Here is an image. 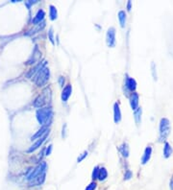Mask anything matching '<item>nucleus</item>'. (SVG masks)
Listing matches in <instances>:
<instances>
[{"instance_id": "obj_1", "label": "nucleus", "mask_w": 173, "mask_h": 190, "mask_svg": "<svg viewBox=\"0 0 173 190\" xmlns=\"http://www.w3.org/2000/svg\"><path fill=\"white\" fill-rule=\"evenodd\" d=\"M50 98H51L50 89H49L48 87H46V89H43V91L34 100V102H33V106L38 109L44 108V106L49 102Z\"/></svg>"}, {"instance_id": "obj_2", "label": "nucleus", "mask_w": 173, "mask_h": 190, "mask_svg": "<svg viewBox=\"0 0 173 190\" xmlns=\"http://www.w3.org/2000/svg\"><path fill=\"white\" fill-rule=\"evenodd\" d=\"M52 109L48 107H44V108L38 109L37 112H36V117H37L38 122L40 125H45L47 121L52 117Z\"/></svg>"}, {"instance_id": "obj_3", "label": "nucleus", "mask_w": 173, "mask_h": 190, "mask_svg": "<svg viewBox=\"0 0 173 190\" xmlns=\"http://www.w3.org/2000/svg\"><path fill=\"white\" fill-rule=\"evenodd\" d=\"M160 136H159V140L160 141H166L167 136H169L170 132H171V127H170V122L167 118H162L160 121Z\"/></svg>"}, {"instance_id": "obj_4", "label": "nucleus", "mask_w": 173, "mask_h": 190, "mask_svg": "<svg viewBox=\"0 0 173 190\" xmlns=\"http://www.w3.org/2000/svg\"><path fill=\"white\" fill-rule=\"evenodd\" d=\"M49 77H50V71H49V68L44 66L42 70L38 72L37 75H36L35 78V84L37 85L38 87H43L46 83L48 82Z\"/></svg>"}, {"instance_id": "obj_5", "label": "nucleus", "mask_w": 173, "mask_h": 190, "mask_svg": "<svg viewBox=\"0 0 173 190\" xmlns=\"http://www.w3.org/2000/svg\"><path fill=\"white\" fill-rule=\"evenodd\" d=\"M46 171H47V168L43 169L42 172L38 174L37 177H35L33 180L29 181V186H38V185H42V184L44 183L45 181V177H46Z\"/></svg>"}, {"instance_id": "obj_6", "label": "nucleus", "mask_w": 173, "mask_h": 190, "mask_svg": "<svg viewBox=\"0 0 173 190\" xmlns=\"http://www.w3.org/2000/svg\"><path fill=\"white\" fill-rule=\"evenodd\" d=\"M115 29L114 27L108 29L106 34V42L109 47H114L115 46Z\"/></svg>"}, {"instance_id": "obj_7", "label": "nucleus", "mask_w": 173, "mask_h": 190, "mask_svg": "<svg viewBox=\"0 0 173 190\" xmlns=\"http://www.w3.org/2000/svg\"><path fill=\"white\" fill-rule=\"evenodd\" d=\"M45 64H46V60H43V62H38L37 65H35L34 67L31 68V69L28 71V73L26 74V77L30 79V78H32L33 76L37 75V74L40 72V71L42 70L43 67L45 66Z\"/></svg>"}, {"instance_id": "obj_8", "label": "nucleus", "mask_w": 173, "mask_h": 190, "mask_svg": "<svg viewBox=\"0 0 173 190\" xmlns=\"http://www.w3.org/2000/svg\"><path fill=\"white\" fill-rule=\"evenodd\" d=\"M48 134H49V132L48 133H46L44 136H42V137H40V138H38L37 139V141H36L34 144H33L31 147L29 148L28 150H27V153H33L34 151H36L38 149V148H40V146H42V144H43V142L45 141L46 140V138H47V136H48Z\"/></svg>"}, {"instance_id": "obj_9", "label": "nucleus", "mask_w": 173, "mask_h": 190, "mask_svg": "<svg viewBox=\"0 0 173 190\" xmlns=\"http://www.w3.org/2000/svg\"><path fill=\"white\" fill-rule=\"evenodd\" d=\"M71 93H72V86H71V85H67V86L63 89V91H62V95H61L62 101L67 102V100L71 96Z\"/></svg>"}, {"instance_id": "obj_10", "label": "nucleus", "mask_w": 173, "mask_h": 190, "mask_svg": "<svg viewBox=\"0 0 173 190\" xmlns=\"http://www.w3.org/2000/svg\"><path fill=\"white\" fill-rule=\"evenodd\" d=\"M125 87H127L128 90H130L132 92H135V90L137 89V82L136 80L129 77L128 75H126V79H125Z\"/></svg>"}, {"instance_id": "obj_11", "label": "nucleus", "mask_w": 173, "mask_h": 190, "mask_svg": "<svg viewBox=\"0 0 173 190\" xmlns=\"http://www.w3.org/2000/svg\"><path fill=\"white\" fill-rule=\"evenodd\" d=\"M40 51L38 50V46L36 45L35 46V49H34V51H33V54H32V57L30 58V59L27 60V64H33V63H35L36 62H38V60H40Z\"/></svg>"}, {"instance_id": "obj_12", "label": "nucleus", "mask_w": 173, "mask_h": 190, "mask_svg": "<svg viewBox=\"0 0 173 190\" xmlns=\"http://www.w3.org/2000/svg\"><path fill=\"white\" fill-rule=\"evenodd\" d=\"M44 16H45V13H44V11L42 10V9H40V10H38V13H36L35 17L33 18L32 23L34 24V25H38V24L42 23V21H43V18H44Z\"/></svg>"}, {"instance_id": "obj_13", "label": "nucleus", "mask_w": 173, "mask_h": 190, "mask_svg": "<svg viewBox=\"0 0 173 190\" xmlns=\"http://www.w3.org/2000/svg\"><path fill=\"white\" fill-rule=\"evenodd\" d=\"M121 111H120L119 108V104L118 103H114V123H119L121 121Z\"/></svg>"}, {"instance_id": "obj_14", "label": "nucleus", "mask_w": 173, "mask_h": 190, "mask_svg": "<svg viewBox=\"0 0 173 190\" xmlns=\"http://www.w3.org/2000/svg\"><path fill=\"white\" fill-rule=\"evenodd\" d=\"M151 155H152V148H151V146H147V147L145 148L144 152H143V155H142L141 163L142 164H146L147 162L150 160Z\"/></svg>"}, {"instance_id": "obj_15", "label": "nucleus", "mask_w": 173, "mask_h": 190, "mask_svg": "<svg viewBox=\"0 0 173 190\" xmlns=\"http://www.w3.org/2000/svg\"><path fill=\"white\" fill-rule=\"evenodd\" d=\"M130 105L133 111H136L139 108V94L137 92H133L130 96Z\"/></svg>"}, {"instance_id": "obj_16", "label": "nucleus", "mask_w": 173, "mask_h": 190, "mask_svg": "<svg viewBox=\"0 0 173 190\" xmlns=\"http://www.w3.org/2000/svg\"><path fill=\"white\" fill-rule=\"evenodd\" d=\"M49 132V128L47 126H42V128L40 129V130L38 131V133H36L34 136L31 137V140H35V139H38L40 138V137H42V136H44L46 133H48Z\"/></svg>"}, {"instance_id": "obj_17", "label": "nucleus", "mask_w": 173, "mask_h": 190, "mask_svg": "<svg viewBox=\"0 0 173 190\" xmlns=\"http://www.w3.org/2000/svg\"><path fill=\"white\" fill-rule=\"evenodd\" d=\"M45 27V22L44 21H42V23L38 24V25H35L34 28H32L31 30H29L28 32L26 33V36H31V35H34L35 33H38V32H40V30H42L43 28Z\"/></svg>"}, {"instance_id": "obj_18", "label": "nucleus", "mask_w": 173, "mask_h": 190, "mask_svg": "<svg viewBox=\"0 0 173 190\" xmlns=\"http://www.w3.org/2000/svg\"><path fill=\"white\" fill-rule=\"evenodd\" d=\"M172 147L171 145L169 144L168 142H164V150H163V154H164V156L166 158H168L170 156L172 155Z\"/></svg>"}, {"instance_id": "obj_19", "label": "nucleus", "mask_w": 173, "mask_h": 190, "mask_svg": "<svg viewBox=\"0 0 173 190\" xmlns=\"http://www.w3.org/2000/svg\"><path fill=\"white\" fill-rule=\"evenodd\" d=\"M118 151H119V153L122 155V156H124L125 158L129 156V147H128L127 143H122V144L119 146Z\"/></svg>"}, {"instance_id": "obj_20", "label": "nucleus", "mask_w": 173, "mask_h": 190, "mask_svg": "<svg viewBox=\"0 0 173 190\" xmlns=\"http://www.w3.org/2000/svg\"><path fill=\"white\" fill-rule=\"evenodd\" d=\"M117 16H118V21H119L120 26H121L122 28H124L125 25H126V13H125V11H119Z\"/></svg>"}, {"instance_id": "obj_21", "label": "nucleus", "mask_w": 173, "mask_h": 190, "mask_svg": "<svg viewBox=\"0 0 173 190\" xmlns=\"http://www.w3.org/2000/svg\"><path fill=\"white\" fill-rule=\"evenodd\" d=\"M107 178H108V171H107V169L105 167H100L97 180L100 181H104Z\"/></svg>"}, {"instance_id": "obj_22", "label": "nucleus", "mask_w": 173, "mask_h": 190, "mask_svg": "<svg viewBox=\"0 0 173 190\" xmlns=\"http://www.w3.org/2000/svg\"><path fill=\"white\" fill-rule=\"evenodd\" d=\"M141 113H142L141 108H138L134 111V118H135V121H136L137 125H139L141 122Z\"/></svg>"}, {"instance_id": "obj_23", "label": "nucleus", "mask_w": 173, "mask_h": 190, "mask_svg": "<svg viewBox=\"0 0 173 190\" xmlns=\"http://www.w3.org/2000/svg\"><path fill=\"white\" fill-rule=\"evenodd\" d=\"M49 17H50L51 20H56L58 17V11L56 7L53 6V5L49 6Z\"/></svg>"}, {"instance_id": "obj_24", "label": "nucleus", "mask_w": 173, "mask_h": 190, "mask_svg": "<svg viewBox=\"0 0 173 190\" xmlns=\"http://www.w3.org/2000/svg\"><path fill=\"white\" fill-rule=\"evenodd\" d=\"M99 169H100V167H99V166H95L94 168H93L92 173V179L93 180V181H94L95 180H97V179H98V174H99Z\"/></svg>"}, {"instance_id": "obj_25", "label": "nucleus", "mask_w": 173, "mask_h": 190, "mask_svg": "<svg viewBox=\"0 0 173 190\" xmlns=\"http://www.w3.org/2000/svg\"><path fill=\"white\" fill-rule=\"evenodd\" d=\"M48 38L49 40L51 41L52 44H55V41H54V32H53V28H50L48 31Z\"/></svg>"}, {"instance_id": "obj_26", "label": "nucleus", "mask_w": 173, "mask_h": 190, "mask_svg": "<svg viewBox=\"0 0 173 190\" xmlns=\"http://www.w3.org/2000/svg\"><path fill=\"white\" fill-rule=\"evenodd\" d=\"M88 155H89V153H88V151H85V152L83 153V154H81L80 156H78V158H77V162H81V161H83L85 158H87L88 156Z\"/></svg>"}, {"instance_id": "obj_27", "label": "nucleus", "mask_w": 173, "mask_h": 190, "mask_svg": "<svg viewBox=\"0 0 173 190\" xmlns=\"http://www.w3.org/2000/svg\"><path fill=\"white\" fill-rule=\"evenodd\" d=\"M96 187H97V183H96L95 181H92L89 185H87L86 189L85 190H95Z\"/></svg>"}, {"instance_id": "obj_28", "label": "nucleus", "mask_w": 173, "mask_h": 190, "mask_svg": "<svg viewBox=\"0 0 173 190\" xmlns=\"http://www.w3.org/2000/svg\"><path fill=\"white\" fill-rule=\"evenodd\" d=\"M132 177H133V173H132L130 170H127V171L125 172V174H124V180L128 181V180H130Z\"/></svg>"}, {"instance_id": "obj_29", "label": "nucleus", "mask_w": 173, "mask_h": 190, "mask_svg": "<svg viewBox=\"0 0 173 190\" xmlns=\"http://www.w3.org/2000/svg\"><path fill=\"white\" fill-rule=\"evenodd\" d=\"M151 68H152V75H153V78L154 80L157 79V74H156V65L155 63L152 62V64H151Z\"/></svg>"}, {"instance_id": "obj_30", "label": "nucleus", "mask_w": 173, "mask_h": 190, "mask_svg": "<svg viewBox=\"0 0 173 190\" xmlns=\"http://www.w3.org/2000/svg\"><path fill=\"white\" fill-rule=\"evenodd\" d=\"M58 82H59V85L61 86L62 87H64V85H65V77L64 76H60L59 77V79H58Z\"/></svg>"}, {"instance_id": "obj_31", "label": "nucleus", "mask_w": 173, "mask_h": 190, "mask_svg": "<svg viewBox=\"0 0 173 190\" xmlns=\"http://www.w3.org/2000/svg\"><path fill=\"white\" fill-rule=\"evenodd\" d=\"M51 152H52V145L50 144V145H49L48 147L45 149V154H44V155H45V156H49V155L51 154Z\"/></svg>"}, {"instance_id": "obj_32", "label": "nucleus", "mask_w": 173, "mask_h": 190, "mask_svg": "<svg viewBox=\"0 0 173 190\" xmlns=\"http://www.w3.org/2000/svg\"><path fill=\"white\" fill-rule=\"evenodd\" d=\"M169 188H170V190H173V175H172V177H171V179H170V181H169Z\"/></svg>"}, {"instance_id": "obj_33", "label": "nucleus", "mask_w": 173, "mask_h": 190, "mask_svg": "<svg viewBox=\"0 0 173 190\" xmlns=\"http://www.w3.org/2000/svg\"><path fill=\"white\" fill-rule=\"evenodd\" d=\"M131 5H132V2H131V1H128V3H127V10H128V11L131 10Z\"/></svg>"}]
</instances>
